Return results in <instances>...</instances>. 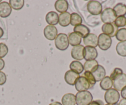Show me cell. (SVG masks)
Listing matches in <instances>:
<instances>
[{
  "label": "cell",
  "mask_w": 126,
  "mask_h": 105,
  "mask_svg": "<svg viewBox=\"0 0 126 105\" xmlns=\"http://www.w3.org/2000/svg\"><path fill=\"white\" fill-rule=\"evenodd\" d=\"M77 105H88L93 101V96L88 91H78L76 95Z\"/></svg>",
  "instance_id": "cell-1"
},
{
  "label": "cell",
  "mask_w": 126,
  "mask_h": 105,
  "mask_svg": "<svg viewBox=\"0 0 126 105\" xmlns=\"http://www.w3.org/2000/svg\"><path fill=\"white\" fill-rule=\"evenodd\" d=\"M54 43L57 49L61 51L66 50L69 46L68 36L65 33H59L55 38Z\"/></svg>",
  "instance_id": "cell-2"
},
{
  "label": "cell",
  "mask_w": 126,
  "mask_h": 105,
  "mask_svg": "<svg viewBox=\"0 0 126 105\" xmlns=\"http://www.w3.org/2000/svg\"><path fill=\"white\" fill-rule=\"evenodd\" d=\"M120 99V94L117 90L111 89L106 91L105 94V100L107 104L115 105L117 104Z\"/></svg>",
  "instance_id": "cell-3"
},
{
  "label": "cell",
  "mask_w": 126,
  "mask_h": 105,
  "mask_svg": "<svg viewBox=\"0 0 126 105\" xmlns=\"http://www.w3.org/2000/svg\"><path fill=\"white\" fill-rule=\"evenodd\" d=\"M117 16L113 9L108 8L104 9L101 13V21L105 24H112L115 22Z\"/></svg>",
  "instance_id": "cell-4"
},
{
  "label": "cell",
  "mask_w": 126,
  "mask_h": 105,
  "mask_svg": "<svg viewBox=\"0 0 126 105\" xmlns=\"http://www.w3.org/2000/svg\"><path fill=\"white\" fill-rule=\"evenodd\" d=\"M87 8L89 13L92 15H97L102 13V4L98 1L92 0L88 2Z\"/></svg>",
  "instance_id": "cell-5"
},
{
  "label": "cell",
  "mask_w": 126,
  "mask_h": 105,
  "mask_svg": "<svg viewBox=\"0 0 126 105\" xmlns=\"http://www.w3.org/2000/svg\"><path fill=\"white\" fill-rule=\"evenodd\" d=\"M98 38V46L101 49L106 51L111 47L112 45V39L110 36L105 33H101L99 35Z\"/></svg>",
  "instance_id": "cell-6"
},
{
  "label": "cell",
  "mask_w": 126,
  "mask_h": 105,
  "mask_svg": "<svg viewBox=\"0 0 126 105\" xmlns=\"http://www.w3.org/2000/svg\"><path fill=\"white\" fill-rule=\"evenodd\" d=\"M113 87L117 91H121L125 87H126V74H121L116 76L113 80Z\"/></svg>",
  "instance_id": "cell-7"
},
{
  "label": "cell",
  "mask_w": 126,
  "mask_h": 105,
  "mask_svg": "<svg viewBox=\"0 0 126 105\" xmlns=\"http://www.w3.org/2000/svg\"><path fill=\"white\" fill-rule=\"evenodd\" d=\"M74 85L78 91H88V89H91L89 82L84 76H80L76 80Z\"/></svg>",
  "instance_id": "cell-8"
},
{
  "label": "cell",
  "mask_w": 126,
  "mask_h": 105,
  "mask_svg": "<svg viewBox=\"0 0 126 105\" xmlns=\"http://www.w3.org/2000/svg\"><path fill=\"white\" fill-rule=\"evenodd\" d=\"M98 51L94 47L85 46L83 49V59L86 61L95 60L98 57Z\"/></svg>",
  "instance_id": "cell-9"
},
{
  "label": "cell",
  "mask_w": 126,
  "mask_h": 105,
  "mask_svg": "<svg viewBox=\"0 0 126 105\" xmlns=\"http://www.w3.org/2000/svg\"><path fill=\"white\" fill-rule=\"evenodd\" d=\"M103 33L110 36V37H116V35L118 31V27H116L114 23L112 24H104L101 27Z\"/></svg>",
  "instance_id": "cell-10"
},
{
  "label": "cell",
  "mask_w": 126,
  "mask_h": 105,
  "mask_svg": "<svg viewBox=\"0 0 126 105\" xmlns=\"http://www.w3.org/2000/svg\"><path fill=\"white\" fill-rule=\"evenodd\" d=\"M43 34L45 38L49 40H55L58 35V30L53 25H48L46 26L43 30Z\"/></svg>",
  "instance_id": "cell-11"
},
{
  "label": "cell",
  "mask_w": 126,
  "mask_h": 105,
  "mask_svg": "<svg viewBox=\"0 0 126 105\" xmlns=\"http://www.w3.org/2000/svg\"><path fill=\"white\" fill-rule=\"evenodd\" d=\"M83 49L84 46L81 45L74 46L71 50V56L77 61H81L83 59Z\"/></svg>",
  "instance_id": "cell-12"
},
{
  "label": "cell",
  "mask_w": 126,
  "mask_h": 105,
  "mask_svg": "<svg viewBox=\"0 0 126 105\" xmlns=\"http://www.w3.org/2000/svg\"><path fill=\"white\" fill-rule=\"evenodd\" d=\"M98 38L96 35L90 33L88 35L83 38V43L85 45H86V46H92L95 48L98 46Z\"/></svg>",
  "instance_id": "cell-13"
},
{
  "label": "cell",
  "mask_w": 126,
  "mask_h": 105,
  "mask_svg": "<svg viewBox=\"0 0 126 105\" xmlns=\"http://www.w3.org/2000/svg\"><path fill=\"white\" fill-rule=\"evenodd\" d=\"M12 8L9 3L3 1L0 3V17L2 18H6L11 15Z\"/></svg>",
  "instance_id": "cell-14"
},
{
  "label": "cell",
  "mask_w": 126,
  "mask_h": 105,
  "mask_svg": "<svg viewBox=\"0 0 126 105\" xmlns=\"http://www.w3.org/2000/svg\"><path fill=\"white\" fill-rule=\"evenodd\" d=\"M80 77L79 74L74 71L69 70L65 73L64 80L67 84L70 85H74L76 80Z\"/></svg>",
  "instance_id": "cell-15"
},
{
  "label": "cell",
  "mask_w": 126,
  "mask_h": 105,
  "mask_svg": "<svg viewBox=\"0 0 126 105\" xmlns=\"http://www.w3.org/2000/svg\"><path fill=\"white\" fill-rule=\"evenodd\" d=\"M96 82H100L104 77H106V70L103 66L98 65L96 69L92 72Z\"/></svg>",
  "instance_id": "cell-16"
},
{
  "label": "cell",
  "mask_w": 126,
  "mask_h": 105,
  "mask_svg": "<svg viewBox=\"0 0 126 105\" xmlns=\"http://www.w3.org/2000/svg\"><path fill=\"white\" fill-rule=\"evenodd\" d=\"M46 21L48 24L54 26L59 23V15L54 11H50L46 15Z\"/></svg>",
  "instance_id": "cell-17"
},
{
  "label": "cell",
  "mask_w": 126,
  "mask_h": 105,
  "mask_svg": "<svg viewBox=\"0 0 126 105\" xmlns=\"http://www.w3.org/2000/svg\"><path fill=\"white\" fill-rule=\"evenodd\" d=\"M59 24L64 27L71 24V14L68 12L61 13L59 15Z\"/></svg>",
  "instance_id": "cell-18"
},
{
  "label": "cell",
  "mask_w": 126,
  "mask_h": 105,
  "mask_svg": "<svg viewBox=\"0 0 126 105\" xmlns=\"http://www.w3.org/2000/svg\"><path fill=\"white\" fill-rule=\"evenodd\" d=\"M54 8L58 13H66L69 8L68 2L66 0H58L54 4Z\"/></svg>",
  "instance_id": "cell-19"
},
{
  "label": "cell",
  "mask_w": 126,
  "mask_h": 105,
  "mask_svg": "<svg viewBox=\"0 0 126 105\" xmlns=\"http://www.w3.org/2000/svg\"><path fill=\"white\" fill-rule=\"evenodd\" d=\"M68 40L69 44L72 46H76L80 45L82 42V37L78 33L72 32L70 33L68 35Z\"/></svg>",
  "instance_id": "cell-20"
},
{
  "label": "cell",
  "mask_w": 126,
  "mask_h": 105,
  "mask_svg": "<svg viewBox=\"0 0 126 105\" xmlns=\"http://www.w3.org/2000/svg\"><path fill=\"white\" fill-rule=\"evenodd\" d=\"M61 101L63 105H76V95L72 93L65 94L62 98Z\"/></svg>",
  "instance_id": "cell-21"
},
{
  "label": "cell",
  "mask_w": 126,
  "mask_h": 105,
  "mask_svg": "<svg viewBox=\"0 0 126 105\" xmlns=\"http://www.w3.org/2000/svg\"><path fill=\"white\" fill-rule=\"evenodd\" d=\"M90 29L86 25L81 24V25H77L74 28V32L78 33L81 36L82 38H85L86 36L88 35L90 33Z\"/></svg>",
  "instance_id": "cell-22"
},
{
  "label": "cell",
  "mask_w": 126,
  "mask_h": 105,
  "mask_svg": "<svg viewBox=\"0 0 126 105\" xmlns=\"http://www.w3.org/2000/svg\"><path fill=\"white\" fill-rule=\"evenodd\" d=\"M100 85L101 89L105 90V91H108L112 89V86H113V82L110 77L106 76L100 81Z\"/></svg>",
  "instance_id": "cell-23"
},
{
  "label": "cell",
  "mask_w": 126,
  "mask_h": 105,
  "mask_svg": "<svg viewBox=\"0 0 126 105\" xmlns=\"http://www.w3.org/2000/svg\"><path fill=\"white\" fill-rule=\"evenodd\" d=\"M116 16H125L126 15V5L122 3H117L113 8Z\"/></svg>",
  "instance_id": "cell-24"
},
{
  "label": "cell",
  "mask_w": 126,
  "mask_h": 105,
  "mask_svg": "<svg viewBox=\"0 0 126 105\" xmlns=\"http://www.w3.org/2000/svg\"><path fill=\"white\" fill-rule=\"evenodd\" d=\"M69 67L71 71H74L79 74L82 73L84 70L83 64L79 61H73L72 62H71V63L70 64Z\"/></svg>",
  "instance_id": "cell-25"
},
{
  "label": "cell",
  "mask_w": 126,
  "mask_h": 105,
  "mask_svg": "<svg viewBox=\"0 0 126 105\" xmlns=\"http://www.w3.org/2000/svg\"><path fill=\"white\" fill-rule=\"evenodd\" d=\"M98 65V62L96 60L86 61L83 65V67H84V70L85 71L92 72L96 69Z\"/></svg>",
  "instance_id": "cell-26"
},
{
  "label": "cell",
  "mask_w": 126,
  "mask_h": 105,
  "mask_svg": "<svg viewBox=\"0 0 126 105\" xmlns=\"http://www.w3.org/2000/svg\"><path fill=\"white\" fill-rule=\"evenodd\" d=\"M82 23V18L78 13H73L71 14V24L72 26L76 27L81 25Z\"/></svg>",
  "instance_id": "cell-27"
},
{
  "label": "cell",
  "mask_w": 126,
  "mask_h": 105,
  "mask_svg": "<svg viewBox=\"0 0 126 105\" xmlns=\"http://www.w3.org/2000/svg\"><path fill=\"white\" fill-rule=\"evenodd\" d=\"M116 50L119 56L126 57V42H122L117 43Z\"/></svg>",
  "instance_id": "cell-28"
},
{
  "label": "cell",
  "mask_w": 126,
  "mask_h": 105,
  "mask_svg": "<svg viewBox=\"0 0 126 105\" xmlns=\"http://www.w3.org/2000/svg\"><path fill=\"white\" fill-rule=\"evenodd\" d=\"M9 4L12 9L15 10H20L24 7V0H10Z\"/></svg>",
  "instance_id": "cell-29"
},
{
  "label": "cell",
  "mask_w": 126,
  "mask_h": 105,
  "mask_svg": "<svg viewBox=\"0 0 126 105\" xmlns=\"http://www.w3.org/2000/svg\"><path fill=\"white\" fill-rule=\"evenodd\" d=\"M116 38L120 42H126V29L121 28L119 29L116 35Z\"/></svg>",
  "instance_id": "cell-30"
},
{
  "label": "cell",
  "mask_w": 126,
  "mask_h": 105,
  "mask_svg": "<svg viewBox=\"0 0 126 105\" xmlns=\"http://www.w3.org/2000/svg\"><path fill=\"white\" fill-rule=\"evenodd\" d=\"M83 76L85 77L87 79V80L89 82L91 88L93 87L95 84H96V80H95V78H94V76L93 75L92 72H88V71H85V72L83 73Z\"/></svg>",
  "instance_id": "cell-31"
},
{
  "label": "cell",
  "mask_w": 126,
  "mask_h": 105,
  "mask_svg": "<svg viewBox=\"0 0 126 105\" xmlns=\"http://www.w3.org/2000/svg\"><path fill=\"white\" fill-rule=\"evenodd\" d=\"M114 24L116 27H124L126 25V16H120L116 18L114 22Z\"/></svg>",
  "instance_id": "cell-32"
},
{
  "label": "cell",
  "mask_w": 126,
  "mask_h": 105,
  "mask_svg": "<svg viewBox=\"0 0 126 105\" xmlns=\"http://www.w3.org/2000/svg\"><path fill=\"white\" fill-rule=\"evenodd\" d=\"M8 47L5 43H0V58H3L5 57L8 53Z\"/></svg>",
  "instance_id": "cell-33"
},
{
  "label": "cell",
  "mask_w": 126,
  "mask_h": 105,
  "mask_svg": "<svg viewBox=\"0 0 126 105\" xmlns=\"http://www.w3.org/2000/svg\"><path fill=\"white\" fill-rule=\"evenodd\" d=\"M122 73H123V71H122L121 69L116 67V68H115L114 69V71H112V72L111 73V75H110V78H111L112 80L116 76Z\"/></svg>",
  "instance_id": "cell-34"
},
{
  "label": "cell",
  "mask_w": 126,
  "mask_h": 105,
  "mask_svg": "<svg viewBox=\"0 0 126 105\" xmlns=\"http://www.w3.org/2000/svg\"><path fill=\"white\" fill-rule=\"evenodd\" d=\"M7 80L6 75L2 71H0V85H4Z\"/></svg>",
  "instance_id": "cell-35"
},
{
  "label": "cell",
  "mask_w": 126,
  "mask_h": 105,
  "mask_svg": "<svg viewBox=\"0 0 126 105\" xmlns=\"http://www.w3.org/2000/svg\"><path fill=\"white\" fill-rule=\"evenodd\" d=\"M88 105H105L103 102L101 100H95V101H92Z\"/></svg>",
  "instance_id": "cell-36"
},
{
  "label": "cell",
  "mask_w": 126,
  "mask_h": 105,
  "mask_svg": "<svg viewBox=\"0 0 126 105\" xmlns=\"http://www.w3.org/2000/svg\"><path fill=\"white\" fill-rule=\"evenodd\" d=\"M121 95L122 98L126 99V87H125L121 91Z\"/></svg>",
  "instance_id": "cell-37"
},
{
  "label": "cell",
  "mask_w": 126,
  "mask_h": 105,
  "mask_svg": "<svg viewBox=\"0 0 126 105\" xmlns=\"http://www.w3.org/2000/svg\"><path fill=\"white\" fill-rule=\"evenodd\" d=\"M5 66V62L3 59L0 58V71L3 70Z\"/></svg>",
  "instance_id": "cell-38"
},
{
  "label": "cell",
  "mask_w": 126,
  "mask_h": 105,
  "mask_svg": "<svg viewBox=\"0 0 126 105\" xmlns=\"http://www.w3.org/2000/svg\"><path fill=\"white\" fill-rule=\"evenodd\" d=\"M117 105H126V99L122 98V100H120Z\"/></svg>",
  "instance_id": "cell-39"
},
{
  "label": "cell",
  "mask_w": 126,
  "mask_h": 105,
  "mask_svg": "<svg viewBox=\"0 0 126 105\" xmlns=\"http://www.w3.org/2000/svg\"><path fill=\"white\" fill-rule=\"evenodd\" d=\"M49 105H63L62 103H61L60 102H58V101H54V102L51 103L49 104Z\"/></svg>",
  "instance_id": "cell-40"
},
{
  "label": "cell",
  "mask_w": 126,
  "mask_h": 105,
  "mask_svg": "<svg viewBox=\"0 0 126 105\" xmlns=\"http://www.w3.org/2000/svg\"><path fill=\"white\" fill-rule=\"evenodd\" d=\"M3 35H4V31H3V29H2L1 27H0V38H1L2 37H3Z\"/></svg>",
  "instance_id": "cell-41"
},
{
  "label": "cell",
  "mask_w": 126,
  "mask_h": 105,
  "mask_svg": "<svg viewBox=\"0 0 126 105\" xmlns=\"http://www.w3.org/2000/svg\"><path fill=\"white\" fill-rule=\"evenodd\" d=\"M109 105V104H106V105Z\"/></svg>",
  "instance_id": "cell-42"
},
{
  "label": "cell",
  "mask_w": 126,
  "mask_h": 105,
  "mask_svg": "<svg viewBox=\"0 0 126 105\" xmlns=\"http://www.w3.org/2000/svg\"><path fill=\"white\" fill-rule=\"evenodd\" d=\"M1 1H0V3H1Z\"/></svg>",
  "instance_id": "cell-43"
},
{
  "label": "cell",
  "mask_w": 126,
  "mask_h": 105,
  "mask_svg": "<svg viewBox=\"0 0 126 105\" xmlns=\"http://www.w3.org/2000/svg\"></svg>",
  "instance_id": "cell-44"
}]
</instances>
